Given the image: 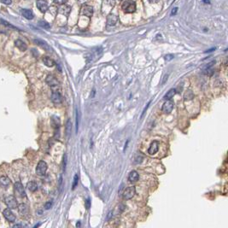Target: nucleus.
<instances>
[{"label": "nucleus", "instance_id": "obj_1", "mask_svg": "<svg viewBox=\"0 0 228 228\" xmlns=\"http://www.w3.org/2000/svg\"><path fill=\"white\" fill-rule=\"evenodd\" d=\"M121 9L125 13H133L136 11V3L133 0H125L121 5Z\"/></svg>", "mask_w": 228, "mask_h": 228}, {"label": "nucleus", "instance_id": "obj_2", "mask_svg": "<svg viewBox=\"0 0 228 228\" xmlns=\"http://www.w3.org/2000/svg\"><path fill=\"white\" fill-rule=\"evenodd\" d=\"M5 203L10 209H16L18 208L17 200H16V197L12 196V195H10L5 198Z\"/></svg>", "mask_w": 228, "mask_h": 228}, {"label": "nucleus", "instance_id": "obj_3", "mask_svg": "<svg viewBox=\"0 0 228 228\" xmlns=\"http://www.w3.org/2000/svg\"><path fill=\"white\" fill-rule=\"evenodd\" d=\"M135 194H136V188H135V186H129L123 192V199L130 200L135 196Z\"/></svg>", "mask_w": 228, "mask_h": 228}, {"label": "nucleus", "instance_id": "obj_4", "mask_svg": "<svg viewBox=\"0 0 228 228\" xmlns=\"http://www.w3.org/2000/svg\"><path fill=\"white\" fill-rule=\"evenodd\" d=\"M14 191L15 194L18 196L19 197H26V191L23 187L22 184L21 182H16L14 184Z\"/></svg>", "mask_w": 228, "mask_h": 228}, {"label": "nucleus", "instance_id": "obj_5", "mask_svg": "<svg viewBox=\"0 0 228 228\" xmlns=\"http://www.w3.org/2000/svg\"><path fill=\"white\" fill-rule=\"evenodd\" d=\"M47 171V163L44 161H39L37 167H36V174L39 176H44Z\"/></svg>", "mask_w": 228, "mask_h": 228}, {"label": "nucleus", "instance_id": "obj_6", "mask_svg": "<svg viewBox=\"0 0 228 228\" xmlns=\"http://www.w3.org/2000/svg\"><path fill=\"white\" fill-rule=\"evenodd\" d=\"M174 103L172 100H167L163 103L161 107V110L164 114H170L172 110H174Z\"/></svg>", "mask_w": 228, "mask_h": 228}, {"label": "nucleus", "instance_id": "obj_7", "mask_svg": "<svg viewBox=\"0 0 228 228\" xmlns=\"http://www.w3.org/2000/svg\"><path fill=\"white\" fill-rule=\"evenodd\" d=\"M46 83L51 87V88H56L59 86V81L57 80V79L53 76L52 74H49L46 77Z\"/></svg>", "mask_w": 228, "mask_h": 228}, {"label": "nucleus", "instance_id": "obj_8", "mask_svg": "<svg viewBox=\"0 0 228 228\" xmlns=\"http://www.w3.org/2000/svg\"><path fill=\"white\" fill-rule=\"evenodd\" d=\"M80 14L87 17H91L93 15V8L90 5H84L80 10Z\"/></svg>", "mask_w": 228, "mask_h": 228}, {"label": "nucleus", "instance_id": "obj_9", "mask_svg": "<svg viewBox=\"0 0 228 228\" xmlns=\"http://www.w3.org/2000/svg\"><path fill=\"white\" fill-rule=\"evenodd\" d=\"M36 5H37V8L39 9V10L41 11L42 13H46V11L49 10V6H48V3L46 0H37Z\"/></svg>", "mask_w": 228, "mask_h": 228}, {"label": "nucleus", "instance_id": "obj_10", "mask_svg": "<svg viewBox=\"0 0 228 228\" xmlns=\"http://www.w3.org/2000/svg\"><path fill=\"white\" fill-rule=\"evenodd\" d=\"M3 214L4 218L8 221H10V222H15V221H16V215L12 213V211L10 208L4 209L3 212Z\"/></svg>", "mask_w": 228, "mask_h": 228}, {"label": "nucleus", "instance_id": "obj_11", "mask_svg": "<svg viewBox=\"0 0 228 228\" xmlns=\"http://www.w3.org/2000/svg\"><path fill=\"white\" fill-rule=\"evenodd\" d=\"M51 101L56 103V104H60L62 102H63V97H62V95L61 93L58 91H55L52 92L51 94Z\"/></svg>", "mask_w": 228, "mask_h": 228}, {"label": "nucleus", "instance_id": "obj_12", "mask_svg": "<svg viewBox=\"0 0 228 228\" xmlns=\"http://www.w3.org/2000/svg\"><path fill=\"white\" fill-rule=\"evenodd\" d=\"M158 150H159V142L155 140L150 144L149 149H148V153L150 155H154V154L157 153Z\"/></svg>", "mask_w": 228, "mask_h": 228}, {"label": "nucleus", "instance_id": "obj_13", "mask_svg": "<svg viewBox=\"0 0 228 228\" xmlns=\"http://www.w3.org/2000/svg\"><path fill=\"white\" fill-rule=\"evenodd\" d=\"M57 11H58V13H59V14H61V15H63V16H67V17H68V16H69V13H70V11H71V7H70V6H69V5L63 4L61 7H59V8H58Z\"/></svg>", "mask_w": 228, "mask_h": 228}, {"label": "nucleus", "instance_id": "obj_14", "mask_svg": "<svg viewBox=\"0 0 228 228\" xmlns=\"http://www.w3.org/2000/svg\"><path fill=\"white\" fill-rule=\"evenodd\" d=\"M118 16L114 14H109L107 16V25L108 26H114L118 22Z\"/></svg>", "mask_w": 228, "mask_h": 228}, {"label": "nucleus", "instance_id": "obj_15", "mask_svg": "<svg viewBox=\"0 0 228 228\" xmlns=\"http://www.w3.org/2000/svg\"><path fill=\"white\" fill-rule=\"evenodd\" d=\"M21 14L22 15V16H24L27 20H32L34 17L33 11L31 10H28V9H22L21 10Z\"/></svg>", "mask_w": 228, "mask_h": 228}, {"label": "nucleus", "instance_id": "obj_16", "mask_svg": "<svg viewBox=\"0 0 228 228\" xmlns=\"http://www.w3.org/2000/svg\"><path fill=\"white\" fill-rule=\"evenodd\" d=\"M138 179H139V174H138V173H137V171L133 170V171L130 172V174H129V175H128V180H129L130 182L131 183L137 182V180H138Z\"/></svg>", "mask_w": 228, "mask_h": 228}, {"label": "nucleus", "instance_id": "obj_17", "mask_svg": "<svg viewBox=\"0 0 228 228\" xmlns=\"http://www.w3.org/2000/svg\"><path fill=\"white\" fill-rule=\"evenodd\" d=\"M33 41H34V43H35L36 45L40 46L41 48H43V49L46 50H50V47L48 46V44L46 43V41H44V40H42V39H34Z\"/></svg>", "mask_w": 228, "mask_h": 228}, {"label": "nucleus", "instance_id": "obj_18", "mask_svg": "<svg viewBox=\"0 0 228 228\" xmlns=\"http://www.w3.org/2000/svg\"><path fill=\"white\" fill-rule=\"evenodd\" d=\"M18 211H19V214H22V216L27 215L28 212H29L28 207H27V205H26L25 203H22V204L18 206Z\"/></svg>", "mask_w": 228, "mask_h": 228}, {"label": "nucleus", "instance_id": "obj_19", "mask_svg": "<svg viewBox=\"0 0 228 228\" xmlns=\"http://www.w3.org/2000/svg\"><path fill=\"white\" fill-rule=\"evenodd\" d=\"M15 46H16L21 51H26L27 49V46L21 39H16L15 41Z\"/></svg>", "mask_w": 228, "mask_h": 228}, {"label": "nucleus", "instance_id": "obj_20", "mask_svg": "<svg viewBox=\"0 0 228 228\" xmlns=\"http://www.w3.org/2000/svg\"><path fill=\"white\" fill-rule=\"evenodd\" d=\"M11 183V180H10V178L6 177V176H2L0 177V185H2L3 187H8Z\"/></svg>", "mask_w": 228, "mask_h": 228}, {"label": "nucleus", "instance_id": "obj_21", "mask_svg": "<svg viewBox=\"0 0 228 228\" xmlns=\"http://www.w3.org/2000/svg\"><path fill=\"white\" fill-rule=\"evenodd\" d=\"M71 132H72V123L70 119L68 120L67 124H66V129H65V134H66V137L67 139H69V137L71 136Z\"/></svg>", "mask_w": 228, "mask_h": 228}, {"label": "nucleus", "instance_id": "obj_22", "mask_svg": "<svg viewBox=\"0 0 228 228\" xmlns=\"http://www.w3.org/2000/svg\"><path fill=\"white\" fill-rule=\"evenodd\" d=\"M51 125L55 128V130L59 129L60 127V120L57 116H52L51 118Z\"/></svg>", "mask_w": 228, "mask_h": 228}, {"label": "nucleus", "instance_id": "obj_23", "mask_svg": "<svg viewBox=\"0 0 228 228\" xmlns=\"http://www.w3.org/2000/svg\"><path fill=\"white\" fill-rule=\"evenodd\" d=\"M43 63H44V64L46 65V66H47V67H53L54 65H55V61L54 60H52L50 57H49V56H45V57H43Z\"/></svg>", "mask_w": 228, "mask_h": 228}, {"label": "nucleus", "instance_id": "obj_24", "mask_svg": "<svg viewBox=\"0 0 228 228\" xmlns=\"http://www.w3.org/2000/svg\"><path fill=\"white\" fill-rule=\"evenodd\" d=\"M176 89H174V88H173V89H171V90H169V91H167L166 94H165V96H164V99L165 100H171L173 97H174V96L176 94Z\"/></svg>", "mask_w": 228, "mask_h": 228}, {"label": "nucleus", "instance_id": "obj_25", "mask_svg": "<svg viewBox=\"0 0 228 228\" xmlns=\"http://www.w3.org/2000/svg\"><path fill=\"white\" fill-rule=\"evenodd\" d=\"M27 189L32 192H34L38 190V184L35 181H29L27 183Z\"/></svg>", "mask_w": 228, "mask_h": 228}, {"label": "nucleus", "instance_id": "obj_26", "mask_svg": "<svg viewBox=\"0 0 228 228\" xmlns=\"http://www.w3.org/2000/svg\"><path fill=\"white\" fill-rule=\"evenodd\" d=\"M193 98H194V93L192 92L191 90H187L185 91V93L184 95V99L185 101H190Z\"/></svg>", "mask_w": 228, "mask_h": 228}, {"label": "nucleus", "instance_id": "obj_27", "mask_svg": "<svg viewBox=\"0 0 228 228\" xmlns=\"http://www.w3.org/2000/svg\"><path fill=\"white\" fill-rule=\"evenodd\" d=\"M38 25H39V27H42L44 29H50V25L47 22H46V21H40V22H39Z\"/></svg>", "mask_w": 228, "mask_h": 228}, {"label": "nucleus", "instance_id": "obj_28", "mask_svg": "<svg viewBox=\"0 0 228 228\" xmlns=\"http://www.w3.org/2000/svg\"><path fill=\"white\" fill-rule=\"evenodd\" d=\"M0 23L2 24V25H3L4 27H10V28H11V29H16V30H18L15 26H13V25H11L10 23H9L8 22H6V21H4V20H3V19H0Z\"/></svg>", "mask_w": 228, "mask_h": 228}, {"label": "nucleus", "instance_id": "obj_29", "mask_svg": "<svg viewBox=\"0 0 228 228\" xmlns=\"http://www.w3.org/2000/svg\"><path fill=\"white\" fill-rule=\"evenodd\" d=\"M143 160H144V157H143L142 155L139 154V155H137V156L135 157L133 162H134L135 164H139V163H141V162L143 161Z\"/></svg>", "mask_w": 228, "mask_h": 228}, {"label": "nucleus", "instance_id": "obj_30", "mask_svg": "<svg viewBox=\"0 0 228 228\" xmlns=\"http://www.w3.org/2000/svg\"><path fill=\"white\" fill-rule=\"evenodd\" d=\"M78 181H79V175H78V174H75L74 177L73 184H72V190H74V189H75V187H76L77 184H78Z\"/></svg>", "mask_w": 228, "mask_h": 228}, {"label": "nucleus", "instance_id": "obj_31", "mask_svg": "<svg viewBox=\"0 0 228 228\" xmlns=\"http://www.w3.org/2000/svg\"><path fill=\"white\" fill-rule=\"evenodd\" d=\"M66 167H67V155L64 154V156H63V172H65V170H66Z\"/></svg>", "mask_w": 228, "mask_h": 228}, {"label": "nucleus", "instance_id": "obj_32", "mask_svg": "<svg viewBox=\"0 0 228 228\" xmlns=\"http://www.w3.org/2000/svg\"><path fill=\"white\" fill-rule=\"evenodd\" d=\"M79 122H80V114L78 110H76V132H78L79 129Z\"/></svg>", "mask_w": 228, "mask_h": 228}, {"label": "nucleus", "instance_id": "obj_33", "mask_svg": "<svg viewBox=\"0 0 228 228\" xmlns=\"http://www.w3.org/2000/svg\"><path fill=\"white\" fill-rule=\"evenodd\" d=\"M214 64H215V61H212L211 63L206 64L205 66L203 68V70H205V69H211V68H213V66H214Z\"/></svg>", "mask_w": 228, "mask_h": 228}, {"label": "nucleus", "instance_id": "obj_34", "mask_svg": "<svg viewBox=\"0 0 228 228\" xmlns=\"http://www.w3.org/2000/svg\"><path fill=\"white\" fill-rule=\"evenodd\" d=\"M52 205H53V203H52V202H50V201H49V202H47L46 204H45V209H46V210H48V209H50L51 208H52Z\"/></svg>", "mask_w": 228, "mask_h": 228}, {"label": "nucleus", "instance_id": "obj_35", "mask_svg": "<svg viewBox=\"0 0 228 228\" xmlns=\"http://www.w3.org/2000/svg\"><path fill=\"white\" fill-rule=\"evenodd\" d=\"M174 57V55H171V54H169V55H167V56H164V59L167 61V62H169V61H171L173 58Z\"/></svg>", "mask_w": 228, "mask_h": 228}, {"label": "nucleus", "instance_id": "obj_36", "mask_svg": "<svg viewBox=\"0 0 228 228\" xmlns=\"http://www.w3.org/2000/svg\"><path fill=\"white\" fill-rule=\"evenodd\" d=\"M0 2L6 4V5H10L12 3V0H0Z\"/></svg>", "mask_w": 228, "mask_h": 228}, {"label": "nucleus", "instance_id": "obj_37", "mask_svg": "<svg viewBox=\"0 0 228 228\" xmlns=\"http://www.w3.org/2000/svg\"><path fill=\"white\" fill-rule=\"evenodd\" d=\"M68 0H54V2L56 3H58V4H64L66 2H67Z\"/></svg>", "mask_w": 228, "mask_h": 228}, {"label": "nucleus", "instance_id": "obj_38", "mask_svg": "<svg viewBox=\"0 0 228 228\" xmlns=\"http://www.w3.org/2000/svg\"><path fill=\"white\" fill-rule=\"evenodd\" d=\"M167 78H168V74H164L163 79H162V80H161V85L165 84V82L167 80Z\"/></svg>", "mask_w": 228, "mask_h": 228}, {"label": "nucleus", "instance_id": "obj_39", "mask_svg": "<svg viewBox=\"0 0 228 228\" xmlns=\"http://www.w3.org/2000/svg\"><path fill=\"white\" fill-rule=\"evenodd\" d=\"M177 11H178V8H177V7L174 8V9L172 10V12H171V16H174V15H176Z\"/></svg>", "mask_w": 228, "mask_h": 228}, {"label": "nucleus", "instance_id": "obj_40", "mask_svg": "<svg viewBox=\"0 0 228 228\" xmlns=\"http://www.w3.org/2000/svg\"><path fill=\"white\" fill-rule=\"evenodd\" d=\"M90 206H91V202H90V199L88 198V199H86V207L88 209V208H90Z\"/></svg>", "mask_w": 228, "mask_h": 228}, {"label": "nucleus", "instance_id": "obj_41", "mask_svg": "<svg viewBox=\"0 0 228 228\" xmlns=\"http://www.w3.org/2000/svg\"><path fill=\"white\" fill-rule=\"evenodd\" d=\"M216 50V48H215V47H213L212 49H209V50H206L205 53H208V52H212V51H214V50Z\"/></svg>", "mask_w": 228, "mask_h": 228}, {"label": "nucleus", "instance_id": "obj_42", "mask_svg": "<svg viewBox=\"0 0 228 228\" xmlns=\"http://www.w3.org/2000/svg\"><path fill=\"white\" fill-rule=\"evenodd\" d=\"M148 1H149V3H157L160 0H148Z\"/></svg>", "mask_w": 228, "mask_h": 228}, {"label": "nucleus", "instance_id": "obj_43", "mask_svg": "<svg viewBox=\"0 0 228 228\" xmlns=\"http://www.w3.org/2000/svg\"><path fill=\"white\" fill-rule=\"evenodd\" d=\"M22 227L21 224H16V225L13 226V227L12 228H22Z\"/></svg>", "mask_w": 228, "mask_h": 228}, {"label": "nucleus", "instance_id": "obj_44", "mask_svg": "<svg viewBox=\"0 0 228 228\" xmlns=\"http://www.w3.org/2000/svg\"><path fill=\"white\" fill-rule=\"evenodd\" d=\"M76 228H81V223H80V221H78L76 223Z\"/></svg>", "mask_w": 228, "mask_h": 228}, {"label": "nucleus", "instance_id": "obj_45", "mask_svg": "<svg viewBox=\"0 0 228 228\" xmlns=\"http://www.w3.org/2000/svg\"><path fill=\"white\" fill-rule=\"evenodd\" d=\"M175 0H168V4H172Z\"/></svg>", "mask_w": 228, "mask_h": 228}, {"label": "nucleus", "instance_id": "obj_46", "mask_svg": "<svg viewBox=\"0 0 228 228\" xmlns=\"http://www.w3.org/2000/svg\"><path fill=\"white\" fill-rule=\"evenodd\" d=\"M39 225H40V224H39H39H37V225H36V226H35V227H33V228H37V227H39Z\"/></svg>", "mask_w": 228, "mask_h": 228}]
</instances>
